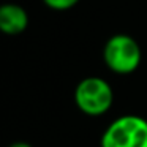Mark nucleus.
Returning a JSON list of instances; mask_svg holds the SVG:
<instances>
[{"instance_id": "20e7f679", "label": "nucleus", "mask_w": 147, "mask_h": 147, "mask_svg": "<svg viewBox=\"0 0 147 147\" xmlns=\"http://www.w3.org/2000/svg\"><path fill=\"white\" fill-rule=\"evenodd\" d=\"M29 13L18 3L0 5V32L8 36L21 35L29 27Z\"/></svg>"}, {"instance_id": "f257e3e1", "label": "nucleus", "mask_w": 147, "mask_h": 147, "mask_svg": "<svg viewBox=\"0 0 147 147\" xmlns=\"http://www.w3.org/2000/svg\"><path fill=\"white\" fill-rule=\"evenodd\" d=\"M101 147H147V119L125 114L114 119L103 131Z\"/></svg>"}, {"instance_id": "7ed1b4c3", "label": "nucleus", "mask_w": 147, "mask_h": 147, "mask_svg": "<svg viewBox=\"0 0 147 147\" xmlns=\"http://www.w3.org/2000/svg\"><path fill=\"white\" fill-rule=\"evenodd\" d=\"M74 103L82 114L100 117L111 109L114 103V90L108 81L100 76L84 78L74 89Z\"/></svg>"}, {"instance_id": "423d86ee", "label": "nucleus", "mask_w": 147, "mask_h": 147, "mask_svg": "<svg viewBox=\"0 0 147 147\" xmlns=\"http://www.w3.org/2000/svg\"><path fill=\"white\" fill-rule=\"evenodd\" d=\"M8 147H32V144H29V142H24V141H16V142L10 144Z\"/></svg>"}, {"instance_id": "f03ea898", "label": "nucleus", "mask_w": 147, "mask_h": 147, "mask_svg": "<svg viewBox=\"0 0 147 147\" xmlns=\"http://www.w3.org/2000/svg\"><path fill=\"white\" fill-rule=\"evenodd\" d=\"M103 60L112 73L125 76L134 73L139 68L142 51L133 36L127 33H115L105 43Z\"/></svg>"}, {"instance_id": "39448f33", "label": "nucleus", "mask_w": 147, "mask_h": 147, "mask_svg": "<svg viewBox=\"0 0 147 147\" xmlns=\"http://www.w3.org/2000/svg\"><path fill=\"white\" fill-rule=\"evenodd\" d=\"M81 0H43V3L54 11H68L74 8Z\"/></svg>"}]
</instances>
